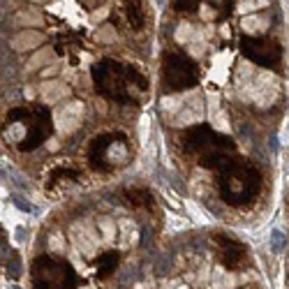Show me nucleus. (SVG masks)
I'll list each match as a JSON object with an SVG mask.
<instances>
[{"label": "nucleus", "mask_w": 289, "mask_h": 289, "mask_svg": "<svg viewBox=\"0 0 289 289\" xmlns=\"http://www.w3.org/2000/svg\"><path fill=\"white\" fill-rule=\"evenodd\" d=\"M273 245H275V250H280L284 245V236L282 232H273Z\"/></svg>", "instance_id": "obj_12"}, {"label": "nucleus", "mask_w": 289, "mask_h": 289, "mask_svg": "<svg viewBox=\"0 0 289 289\" xmlns=\"http://www.w3.org/2000/svg\"><path fill=\"white\" fill-rule=\"evenodd\" d=\"M74 243L81 248V252H86V255H93V250L97 248V243H100V238H97V234L93 232L88 225H77L74 227Z\"/></svg>", "instance_id": "obj_5"}, {"label": "nucleus", "mask_w": 289, "mask_h": 289, "mask_svg": "<svg viewBox=\"0 0 289 289\" xmlns=\"http://www.w3.org/2000/svg\"><path fill=\"white\" fill-rule=\"evenodd\" d=\"M86 3H88V5H95V3H97V0H86Z\"/></svg>", "instance_id": "obj_16"}, {"label": "nucleus", "mask_w": 289, "mask_h": 289, "mask_svg": "<svg viewBox=\"0 0 289 289\" xmlns=\"http://www.w3.org/2000/svg\"><path fill=\"white\" fill-rule=\"evenodd\" d=\"M84 118V104L81 102H67L56 111V127L62 134H72L81 125Z\"/></svg>", "instance_id": "obj_2"}, {"label": "nucleus", "mask_w": 289, "mask_h": 289, "mask_svg": "<svg viewBox=\"0 0 289 289\" xmlns=\"http://www.w3.org/2000/svg\"><path fill=\"white\" fill-rule=\"evenodd\" d=\"M40 44H44V35H42L40 30H21L19 35L12 37V49L19 53L33 51V49H37Z\"/></svg>", "instance_id": "obj_3"}, {"label": "nucleus", "mask_w": 289, "mask_h": 289, "mask_svg": "<svg viewBox=\"0 0 289 289\" xmlns=\"http://www.w3.org/2000/svg\"><path fill=\"white\" fill-rule=\"evenodd\" d=\"M33 280L37 289H72L74 273L67 264L53 259H37L33 268Z\"/></svg>", "instance_id": "obj_1"}, {"label": "nucleus", "mask_w": 289, "mask_h": 289, "mask_svg": "<svg viewBox=\"0 0 289 289\" xmlns=\"http://www.w3.org/2000/svg\"><path fill=\"white\" fill-rule=\"evenodd\" d=\"M53 58V51L51 49H40V51L35 53L33 58L28 60V69H40L42 65H46V62Z\"/></svg>", "instance_id": "obj_9"}, {"label": "nucleus", "mask_w": 289, "mask_h": 289, "mask_svg": "<svg viewBox=\"0 0 289 289\" xmlns=\"http://www.w3.org/2000/svg\"><path fill=\"white\" fill-rule=\"evenodd\" d=\"M69 86L60 84V81H44V84L40 86V97L44 104H58L60 100H65V97H69Z\"/></svg>", "instance_id": "obj_4"}, {"label": "nucleus", "mask_w": 289, "mask_h": 289, "mask_svg": "<svg viewBox=\"0 0 289 289\" xmlns=\"http://www.w3.org/2000/svg\"><path fill=\"white\" fill-rule=\"evenodd\" d=\"M95 40L97 42H102V44H111V42L118 40V30L114 28V26H100V30L95 33Z\"/></svg>", "instance_id": "obj_8"}, {"label": "nucleus", "mask_w": 289, "mask_h": 289, "mask_svg": "<svg viewBox=\"0 0 289 289\" xmlns=\"http://www.w3.org/2000/svg\"><path fill=\"white\" fill-rule=\"evenodd\" d=\"M10 289H21V287H17V284H14V287H10Z\"/></svg>", "instance_id": "obj_18"}, {"label": "nucleus", "mask_w": 289, "mask_h": 289, "mask_svg": "<svg viewBox=\"0 0 289 289\" xmlns=\"http://www.w3.org/2000/svg\"><path fill=\"white\" fill-rule=\"evenodd\" d=\"M14 26L17 28H40V26H44V17L37 10H21L14 17Z\"/></svg>", "instance_id": "obj_6"}, {"label": "nucleus", "mask_w": 289, "mask_h": 289, "mask_svg": "<svg viewBox=\"0 0 289 289\" xmlns=\"http://www.w3.org/2000/svg\"><path fill=\"white\" fill-rule=\"evenodd\" d=\"M30 3H46V0H30Z\"/></svg>", "instance_id": "obj_17"}, {"label": "nucleus", "mask_w": 289, "mask_h": 289, "mask_svg": "<svg viewBox=\"0 0 289 289\" xmlns=\"http://www.w3.org/2000/svg\"><path fill=\"white\" fill-rule=\"evenodd\" d=\"M194 37V30L190 23H181L178 26V33H176V42H181V44H185V42H192Z\"/></svg>", "instance_id": "obj_10"}, {"label": "nucleus", "mask_w": 289, "mask_h": 289, "mask_svg": "<svg viewBox=\"0 0 289 289\" xmlns=\"http://www.w3.org/2000/svg\"><path fill=\"white\" fill-rule=\"evenodd\" d=\"M241 28H243L245 33H266L268 17H264V14H248V17H243V21H241Z\"/></svg>", "instance_id": "obj_7"}, {"label": "nucleus", "mask_w": 289, "mask_h": 289, "mask_svg": "<svg viewBox=\"0 0 289 289\" xmlns=\"http://www.w3.org/2000/svg\"><path fill=\"white\" fill-rule=\"evenodd\" d=\"M102 19H107V10H97V12H93V21H102Z\"/></svg>", "instance_id": "obj_13"}, {"label": "nucleus", "mask_w": 289, "mask_h": 289, "mask_svg": "<svg viewBox=\"0 0 289 289\" xmlns=\"http://www.w3.org/2000/svg\"><path fill=\"white\" fill-rule=\"evenodd\" d=\"M0 178H3V171H0Z\"/></svg>", "instance_id": "obj_19"}, {"label": "nucleus", "mask_w": 289, "mask_h": 289, "mask_svg": "<svg viewBox=\"0 0 289 289\" xmlns=\"http://www.w3.org/2000/svg\"><path fill=\"white\" fill-rule=\"evenodd\" d=\"M0 17H3V12H0Z\"/></svg>", "instance_id": "obj_20"}, {"label": "nucleus", "mask_w": 289, "mask_h": 289, "mask_svg": "<svg viewBox=\"0 0 289 289\" xmlns=\"http://www.w3.org/2000/svg\"><path fill=\"white\" fill-rule=\"evenodd\" d=\"M49 250H51V252H62V250H65V241H62L60 234H53V236L49 238Z\"/></svg>", "instance_id": "obj_11"}, {"label": "nucleus", "mask_w": 289, "mask_h": 289, "mask_svg": "<svg viewBox=\"0 0 289 289\" xmlns=\"http://www.w3.org/2000/svg\"><path fill=\"white\" fill-rule=\"evenodd\" d=\"M155 3H158V5H160V7H162V5H165V0H155Z\"/></svg>", "instance_id": "obj_15"}, {"label": "nucleus", "mask_w": 289, "mask_h": 289, "mask_svg": "<svg viewBox=\"0 0 289 289\" xmlns=\"http://www.w3.org/2000/svg\"><path fill=\"white\" fill-rule=\"evenodd\" d=\"M17 206H19L21 210H33V206H30L28 201H19V199H17Z\"/></svg>", "instance_id": "obj_14"}]
</instances>
